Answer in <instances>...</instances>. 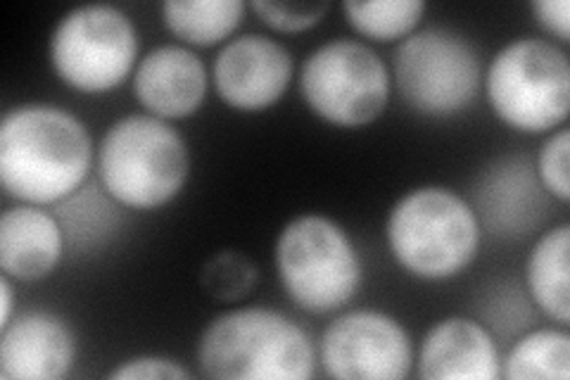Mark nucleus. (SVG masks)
Returning a JSON list of instances; mask_svg holds the SVG:
<instances>
[{
  "label": "nucleus",
  "mask_w": 570,
  "mask_h": 380,
  "mask_svg": "<svg viewBox=\"0 0 570 380\" xmlns=\"http://www.w3.org/2000/svg\"><path fill=\"white\" fill-rule=\"evenodd\" d=\"M86 124L58 105L24 103L0 121V186L29 205H58L75 195L94 167Z\"/></svg>",
  "instance_id": "f257e3e1"
},
{
  "label": "nucleus",
  "mask_w": 570,
  "mask_h": 380,
  "mask_svg": "<svg viewBox=\"0 0 570 380\" xmlns=\"http://www.w3.org/2000/svg\"><path fill=\"white\" fill-rule=\"evenodd\" d=\"M203 376L222 380H309L316 348L297 321L269 306L214 316L198 340Z\"/></svg>",
  "instance_id": "f03ea898"
},
{
  "label": "nucleus",
  "mask_w": 570,
  "mask_h": 380,
  "mask_svg": "<svg viewBox=\"0 0 570 380\" xmlns=\"http://www.w3.org/2000/svg\"><path fill=\"white\" fill-rule=\"evenodd\" d=\"M390 255L423 281L459 276L478 257L483 226L473 205L448 186H419L392 205L385 224Z\"/></svg>",
  "instance_id": "7ed1b4c3"
},
{
  "label": "nucleus",
  "mask_w": 570,
  "mask_h": 380,
  "mask_svg": "<svg viewBox=\"0 0 570 380\" xmlns=\"http://www.w3.org/2000/svg\"><path fill=\"white\" fill-rule=\"evenodd\" d=\"M98 176L121 207L159 210L178 197L190 176L188 143L167 119L127 115L100 140Z\"/></svg>",
  "instance_id": "20e7f679"
},
{
  "label": "nucleus",
  "mask_w": 570,
  "mask_h": 380,
  "mask_svg": "<svg viewBox=\"0 0 570 380\" xmlns=\"http://www.w3.org/2000/svg\"><path fill=\"white\" fill-rule=\"evenodd\" d=\"M283 293L309 314H333L360 293L364 266L350 233L326 214H299L276 238Z\"/></svg>",
  "instance_id": "39448f33"
},
{
  "label": "nucleus",
  "mask_w": 570,
  "mask_h": 380,
  "mask_svg": "<svg viewBox=\"0 0 570 380\" xmlns=\"http://www.w3.org/2000/svg\"><path fill=\"white\" fill-rule=\"evenodd\" d=\"M483 86L497 119L515 131H557L568 119L570 62L554 41L532 36L509 41L488 65Z\"/></svg>",
  "instance_id": "423d86ee"
},
{
  "label": "nucleus",
  "mask_w": 570,
  "mask_h": 380,
  "mask_svg": "<svg viewBox=\"0 0 570 380\" xmlns=\"http://www.w3.org/2000/svg\"><path fill=\"white\" fill-rule=\"evenodd\" d=\"M392 79L416 115L444 119L473 105L483 86V62L461 31L425 27L397 46Z\"/></svg>",
  "instance_id": "0eeeda50"
},
{
  "label": "nucleus",
  "mask_w": 570,
  "mask_h": 380,
  "mask_svg": "<svg viewBox=\"0 0 570 380\" xmlns=\"http://www.w3.org/2000/svg\"><path fill=\"white\" fill-rule=\"evenodd\" d=\"M48 58L58 79L79 94L98 96L121 86L138 65V29L110 6H79L50 33Z\"/></svg>",
  "instance_id": "6e6552de"
},
{
  "label": "nucleus",
  "mask_w": 570,
  "mask_h": 380,
  "mask_svg": "<svg viewBox=\"0 0 570 380\" xmlns=\"http://www.w3.org/2000/svg\"><path fill=\"white\" fill-rule=\"evenodd\" d=\"M299 94L318 119L360 129L383 117L392 75L371 46L356 39H333L312 50L302 65Z\"/></svg>",
  "instance_id": "1a4fd4ad"
},
{
  "label": "nucleus",
  "mask_w": 570,
  "mask_h": 380,
  "mask_svg": "<svg viewBox=\"0 0 570 380\" xmlns=\"http://www.w3.org/2000/svg\"><path fill=\"white\" fill-rule=\"evenodd\" d=\"M318 361L337 380H404L416 359L402 321L379 310H350L326 325Z\"/></svg>",
  "instance_id": "9d476101"
},
{
  "label": "nucleus",
  "mask_w": 570,
  "mask_h": 380,
  "mask_svg": "<svg viewBox=\"0 0 570 380\" xmlns=\"http://www.w3.org/2000/svg\"><path fill=\"white\" fill-rule=\"evenodd\" d=\"M291 50L264 33H243L222 46L212 65V84L222 103L240 113L274 107L293 81Z\"/></svg>",
  "instance_id": "9b49d317"
},
{
  "label": "nucleus",
  "mask_w": 570,
  "mask_h": 380,
  "mask_svg": "<svg viewBox=\"0 0 570 380\" xmlns=\"http://www.w3.org/2000/svg\"><path fill=\"white\" fill-rule=\"evenodd\" d=\"M75 361L77 335L58 314L31 310L0 329L3 380H60L75 369Z\"/></svg>",
  "instance_id": "f8f14e48"
},
{
  "label": "nucleus",
  "mask_w": 570,
  "mask_h": 380,
  "mask_svg": "<svg viewBox=\"0 0 570 380\" xmlns=\"http://www.w3.org/2000/svg\"><path fill=\"white\" fill-rule=\"evenodd\" d=\"M209 75L198 52L165 43L142 56L134 69V96L142 110L176 121L195 115L207 98Z\"/></svg>",
  "instance_id": "ddd939ff"
},
{
  "label": "nucleus",
  "mask_w": 570,
  "mask_h": 380,
  "mask_svg": "<svg viewBox=\"0 0 570 380\" xmlns=\"http://www.w3.org/2000/svg\"><path fill=\"white\" fill-rule=\"evenodd\" d=\"M544 188L525 155L492 162L475 186L478 222L502 238H521L544 220Z\"/></svg>",
  "instance_id": "4468645a"
},
{
  "label": "nucleus",
  "mask_w": 570,
  "mask_h": 380,
  "mask_svg": "<svg viewBox=\"0 0 570 380\" xmlns=\"http://www.w3.org/2000/svg\"><path fill=\"white\" fill-rule=\"evenodd\" d=\"M419 376L423 380H497L502 357L483 323L448 316L433 323L421 340Z\"/></svg>",
  "instance_id": "2eb2a0df"
},
{
  "label": "nucleus",
  "mask_w": 570,
  "mask_h": 380,
  "mask_svg": "<svg viewBox=\"0 0 570 380\" xmlns=\"http://www.w3.org/2000/svg\"><path fill=\"white\" fill-rule=\"evenodd\" d=\"M67 252L56 214L20 203L0 214V271L12 281L33 283L50 276Z\"/></svg>",
  "instance_id": "dca6fc26"
},
{
  "label": "nucleus",
  "mask_w": 570,
  "mask_h": 380,
  "mask_svg": "<svg viewBox=\"0 0 570 380\" xmlns=\"http://www.w3.org/2000/svg\"><path fill=\"white\" fill-rule=\"evenodd\" d=\"M568 252L570 226L559 224L540 235L525 262V285L530 298L549 319L561 325L570 321Z\"/></svg>",
  "instance_id": "f3484780"
},
{
  "label": "nucleus",
  "mask_w": 570,
  "mask_h": 380,
  "mask_svg": "<svg viewBox=\"0 0 570 380\" xmlns=\"http://www.w3.org/2000/svg\"><path fill=\"white\" fill-rule=\"evenodd\" d=\"M245 14L243 0H167L163 20L188 46L209 48L230 41Z\"/></svg>",
  "instance_id": "a211bd4d"
},
{
  "label": "nucleus",
  "mask_w": 570,
  "mask_h": 380,
  "mask_svg": "<svg viewBox=\"0 0 570 380\" xmlns=\"http://www.w3.org/2000/svg\"><path fill=\"white\" fill-rule=\"evenodd\" d=\"M58 205L60 210L56 216L62 224L67 250H94L110 238L119 224V203L107 195L102 186L86 188L83 184L75 195H69Z\"/></svg>",
  "instance_id": "6ab92c4d"
},
{
  "label": "nucleus",
  "mask_w": 570,
  "mask_h": 380,
  "mask_svg": "<svg viewBox=\"0 0 570 380\" xmlns=\"http://www.w3.org/2000/svg\"><path fill=\"white\" fill-rule=\"evenodd\" d=\"M570 335L559 329H538L523 335L502 359L507 380H568Z\"/></svg>",
  "instance_id": "aec40b11"
},
{
  "label": "nucleus",
  "mask_w": 570,
  "mask_h": 380,
  "mask_svg": "<svg viewBox=\"0 0 570 380\" xmlns=\"http://www.w3.org/2000/svg\"><path fill=\"white\" fill-rule=\"evenodd\" d=\"M423 0H347L343 12L350 27L371 41H404L421 25Z\"/></svg>",
  "instance_id": "412c9836"
},
{
  "label": "nucleus",
  "mask_w": 570,
  "mask_h": 380,
  "mask_svg": "<svg viewBox=\"0 0 570 380\" xmlns=\"http://www.w3.org/2000/svg\"><path fill=\"white\" fill-rule=\"evenodd\" d=\"M259 269L238 250H222L203 269L205 293L219 302H238L253 293Z\"/></svg>",
  "instance_id": "4be33fe9"
},
{
  "label": "nucleus",
  "mask_w": 570,
  "mask_h": 380,
  "mask_svg": "<svg viewBox=\"0 0 570 380\" xmlns=\"http://www.w3.org/2000/svg\"><path fill=\"white\" fill-rule=\"evenodd\" d=\"M568 157H570V131L566 126L549 134L538 150V162H534V174H538L542 188L557 197L559 203L570 201V172H568Z\"/></svg>",
  "instance_id": "5701e85b"
},
{
  "label": "nucleus",
  "mask_w": 570,
  "mask_h": 380,
  "mask_svg": "<svg viewBox=\"0 0 570 380\" xmlns=\"http://www.w3.org/2000/svg\"><path fill=\"white\" fill-rule=\"evenodd\" d=\"M249 10L274 31L299 33L324 20L328 3H272V0H253Z\"/></svg>",
  "instance_id": "b1692460"
},
{
  "label": "nucleus",
  "mask_w": 570,
  "mask_h": 380,
  "mask_svg": "<svg viewBox=\"0 0 570 380\" xmlns=\"http://www.w3.org/2000/svg\"><path fill=\"white\" fill-rule=\"evenodd\" d=\"M107 378L117 380H186L190 371L171 357L163 354H138L131 359H124L119 367H115Z\"/></svg>",
  "instance_id": "393cba45"
},
{
  "label": "nucleus",
  "mask_w": 570,
  "mask_h": 380,
  "mask_svg": "<svg viewBox=\"0 0 570 380\" xmlns=\"http://www.w3.org/2000/svg\"><path fill=\"white\" fill-rule=\"evenodd\" d=\"M534 20L559 43L570 41V3L568 0H538L530 6Z\"/></svg>",
  "instance_id": "a878e982"
},
{
  "label": "nucleus",
  "mask_w": 570,
  "mask_h": 380,
  "mask_svg": "<svg viewBox=\"0 0 570 380\" xmlns=\"http://www.w3.org/2000/svg\"><path fill=\"white\" fill-rule=\"evenodd\" d=\"M14 319V291H12V279L0 276V329L8 325Z\"/></svg>",
  "instance_id": "bb28decb"
}]
</instances>
